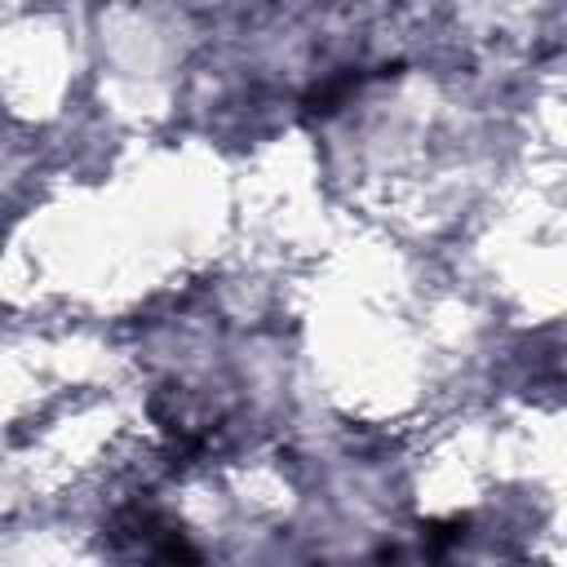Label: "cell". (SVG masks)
Wrapping results in <instances>:
<instances>
[{
    "label": "cell",
    "mask_w": 567,
    "mask_h": 567,
    "mask_svg": "<svg viewBox=\"0 0 567 567\" xmlns=\"http://www.w3.org/2000/svg\"><path fill=\"white\" fill-rule=\"evenodd\" d=\"M465 518H443V523H425V540H430V549H447V545H456V540H465Z\"/></svg>",
    "instance_id": "cell-1"
}]
</instances>
